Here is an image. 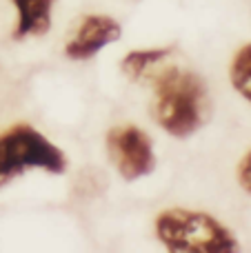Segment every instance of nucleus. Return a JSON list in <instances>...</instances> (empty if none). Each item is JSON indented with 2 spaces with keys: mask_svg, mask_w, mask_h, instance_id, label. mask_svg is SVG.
<instances>
[{
  "mask_svg": "<svg viewBox=\"0 0 251 253\" xmlns=\"http://www.w3.org/2000/svg\"><path fill=\"white\" fill-rule=\"evenodd\" d=\"M154 118L167 133L187 138L207 116V89L200 76L169 67L154 83Z\"/></svg>",
  "mask_w": 251,
  "mask_h": 253,
  "instance_id": "obj_1",
  "label": "nucleus"
},
{
  "mask_svg": "<svg viewBox=\"0 0 251 253\" xmlns=\"http://www.w3.org/2000/svg\"><path fill=\"white\" fill-rule=\"evenodd\" d=\"M158 240L176 253H229L238 249L236 236L207 213L169 209L156 220Z\"/></svg>",
  "mask_w": 251,
  "mask_h": 253,
  "instance_id": "obj_2",
  "label": "nucleus"
},
{
  "mask_svg": "<svg viewBox=\"0 0 251 253\" xmlns=\"http://www.w3.org/2000/svg\"><path fill=\"white\" fill-rule=\"evenodd\" d=\"M65 153L29 125H16L0 133V187L9 184L25 169H44L62 173Z\"/></svg>",
  "mask_w": 251,
  "mask_h": 253,
  "instance_id": "obj_3",
  "label": "nucleus"
},
{
  "mask_svg": "<svg viewBox=\"0 0 251 253\" xmlns=\"http://www.w3.org/2000/svg\"><path fill=\"white\" fill-rule=\"evenodd\" d=\"M107 151L125 180H138L149 175L156 167L151 138L133 125L114 126L107 133Z\"/></svg>",
  "mask_w": 251,
  "mask_h": 253,
  "instance_id": "obj_4",
  "label": "nucleus"
},
{
  "mask_svg": "<svg viewBox=\"0 0 251 253\" xmlns=\"http://www.w3.org/2000/svg\"><path fill=\"white\" fill-rule=\"evenodd\" d=\"M123 36L120 25L109 16H87L78 27L76 36L67 42V56L71 60H87L96 56L102 47L116 42Z\"/></svg>",
  "mask_w": 251,
  "mask_h": 253,
  "instance_id": "obj_5",
  "label": "nucleus"
},
{
  "mask_svg": "<svg viewBox=\"0 0 251 253\" xmlns=\"http://www.w3.org/2000/svg\"><path fill=\"white\" fill-rule=\"evenodd\" d=\"M18 9V25L13 38L42 36L51 27V4L53 0H11Z\"/></svg>",
  "mask_w": 251,
  "mask_h": 253,
  "instance_id": "obj_6",
  "label": "nucleus"
},
{
  "mask_svg": "<svg viewBox=\"0 0 251 253\" xmlns=\"http://www.w3.org/2000/svg\"><path fill=\"white\" fill-rule=\"evenodd\" d=\"M173 49L171 47H158V49H140V51H131L125 56L123 60V71L129 76V78L138 80L142 74H145V69H149L151 65H156V62L165 60V58L171 53Z\"/></svg>",
  "mask_w": 251,
  "mask_h": 253,
  "instance_id": "obj_7",
  "label": "nucleus"
},
{
  "mask_svg": "<svg viewBox=\"0 0 251 253\" xmlns=\"http://www.w3.org/2000/svg\"><path fill=\"white\" fill-rule=\"evenodd\" d=\"M231 84L251 102V44H245L231 62Z\"/></svg>",
  "mask_w": 251,
  "mask_h": 253,
  "instance_id": "obj_8",
  "label": "nucleus"
},
{
  "mask_svg": "<svg viewBox=\"0 0 251 253\" xmlns=\"http://www.w3.org/2000/svg\"><path fill=\"white\" fill-rule=\"evenodd\" d=\"M238 182L243 184L245 191L251 193V151L240 160V165H238Z\"/></svg>",
  "mask_w": 251,
  "mask_h": 253,
  "instance_id": "obj_9",
  "label": "nucleus"
}]
</instances>
